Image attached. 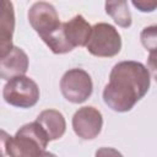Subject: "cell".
<instances>
[{"label": "cell", "instance_id": "cell-5", "mask_svg": "<svg viewBox=\"0 0 157 157\" xmlns=\"http://www.w3.org/2000/svg\"><path fill=\"white\" fill-rule=\"evenodd\" d=\"M60 91L66 101L75 104L83 103L93 92L92 78L83 69H70L60 80Z\"/></svg>", "mask_w": 157, "mask_h": 157}, {"label": "cell", "instance_id": "cell-13", "mask_svg": "<svg viewBox=\"0 0 157 157\" xmlns=\"http://www.w3.org/2000/svg\"><path fill=\"white\" fill-rule=\"evenodd\" d=\"M105 12L113 18V21L123 27L128 28L131 26V13L128 6V0H105Z\"/></svg>", "mask_w": 157, "mask_h": 157}, {"label": "cell", "instance_id": "cell-6", "mask_svg": "<svg viewBox=\"0 0 157 157\" xmlns=\"http://www.w3.org/2000/svg\"><path fill=\"white\" fill-rule=\"evenodd\" d=\"M27 17L32 28L42 39L58 31L63 25L59 20V15L55 7L45 1L34 2L29 7Z\"/></svg>", "mask_w": 157, "mask_h": 157}, {"label": "cell", "instance_id": "cell-9", "mask_svg": "<svg viewBox=\"0 0 157 157\" xmlns=\"http://www.w3.org/2000/svg\"><path fill=\"white\" fill-rule=\"evenodd\" d=\"M63 26L65 37L74 48L87 45L92 33V26L85 20L82 15H76L71 20L64 22Z\"/></svg>", "mask_w": 157, "mask_h": 157}, {"label": "cell", "instance_id": "cell-7", "mask_svg": "<svg viewBox=\"0 0 157 157\" xmlns=\"http://www.w3.org/2000/svg\"><path fill=\"white\" fill-rule=\"evenodd\" d=\"M103 126L101 112L94 107H82L77 109L72 117V129L82 140H92L97 137Z\"/></svg>", "mask_w": 157, "mask_h": 157}, {"label": "cell", "instance_id": "cell-1", "mask_svg": "<svg viewBox=\"0 0 157 157\" xmlns=\"http://www.w3.org/2000/svg\"><path fill=\"white\" fill-rule=\"evenodd\" d=\"M150 85L147 66L134 60L120 61L110 71L109 82L103 90V101L114 112H129L147 93Z\"/></svg>", "mask_w": 157, "mask_h": 157}, {"label": "cell", "instance_id": "cell-3", "mask_svg": "<svg viewBox=\"0 0 157 157\" xmlns=\"http://www.w3.org/2000/svg\"><path fill=\"white\" fill-rule=\"evenodd\" d=\"M90 54L99 58H112L121 49V37L109 23L99 22L92 26V33L86 45Z\"/></svg>", "mask_w": 157, "mask_h": 157}, {"label": "cell", "instance_id": "cell-14", "mask_svg": "<svg viewBox=\"0 0 157 157\" xmlns=\"http://www.w3.org/2000/svg\"><path fill=\"white\" fill-rule=\"evenodd\" d=\"M131 2L140 12H152L157 10V0H131Z\"/></svg>", "mask_w": 157, "mask_h": 157}, {"label": "cell", "instance_id": "cell-11", "mask_svg": "<svg viewBox=\"0 0 157 157\" xmlns=\"http://www.w3.org/2000/svg\"><path fill=\"white\" fill-rule=\"evenodd\" d=\"M45 130L50 141L60 139L66 130V121L64 115L55 109H45L39 113L36 119Z\"/></svg>", "mask_w": 157, "mask_h": 157}, {"label": "cell", "instance_id": "cell-12", "mask_svg": "<svg viewBox=\"0 0 157 157\" xmlns=\"http://www.w3.org/2000/svg\"><path fill=\"white\" fill-rule=\"evenodd\" d=\"M140 39L146 50H148L147 69L155 75L157 72V25L145 27L140 33Z\"/></svg>", "mask_w": 157, "mask_h": 157}, {"label": "cell", "instance_id": "cell-15", "mask_svg": "<svg viewBox=\"0 0 157 157\" xmlns=\"http://www.w3.org/2000/svg\"><path fill=\"white\" fill-rule=\"evenodd\" d=\"M155 77H156V81H157V72L155 74Z\"/></svg>", "mask_w": 157, "mask_h": 157}, {"label": "cell", "instance_id": "cell-10", "mask_svg": "<svg viewBox=\"0 0 157 157\" xmlns=\"http://www.w3.org/2000/svg\"><path fill=\"white\" fill-rule=\"evenodd\" d=\"M0 29V56H4L13 47L12 34L15 29V12L13 5L10 0H2Z\"/></svg>", "mask_w": 157, "mask_h": 157}, {"label": "cell", "instance_id": "cell-4", "mask_svg": "<svg viewBox=\"0 0 157 157\" xmlns=\"http://www.w3.org/2000/svg\"><path fill=\"white\" fill-rule=\"evenodd\" d=\"M39 96L38 85L25 75L7 80L2 88L4 101L17 108H31L36 105Z\"/></svg>", "mask_w": 157, "mask_h": 157}, {"label": "cell", "instance_id": "cell-2", "mask_svg": "<svg viewBox=\"0 0 157 157\" xmlns=\"http://www.w3.org/2000/svg\"><path fill=\"white\" fill-rule=\"evenodd\" d=\"M49 137L42 125L36 120L21 126L15 136H9L1 131V142L4 153L13 157H37L48 156L45 151Z\"/></svg>", "mask_w": 157, "mask_h": 157}, {"label": "cell", "instance_id": "cell-8", "mask_svg": "<svg viewBox=\"0 0 157 157\" xmlns=\"http://www.w3.org/2000/svg\"><path fill=\"white\" fill-rule=\"evenodd\" d=\"M28 70V56L18 47L13 45L10 52L0 56V76L2 80H11L22 76Z\"/></svg>", "mask_w": 157, "mask_h": 157}]
</instances>
